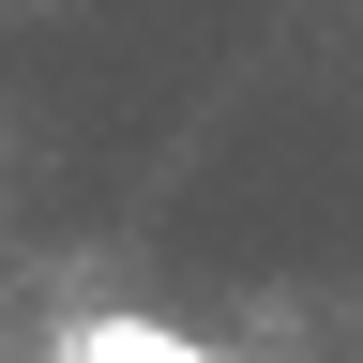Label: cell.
Masks as SVG:
<instances>
[{"label": "cell", "mask_w": 363, "mask_h": 363, "mask_svg": "<svg viewBox=\"0 0 363 363\" xmlns=\"http://www.w3.org/2000/svg\"><path fill=\"white\" fill-rule=\"evenodd\" d=\"M61 363H242V348H197V333H167V318H76Z\"/></svg>", "instance_id": "obj_1"}]
</instances>
